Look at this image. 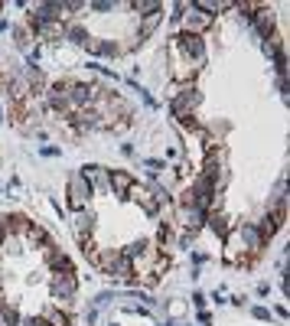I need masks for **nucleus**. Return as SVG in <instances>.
<instances>
[{"label":"nucleus","instance_id":"obj_1","mask_svg":"<svg viewBox=\"0 0 290 326\" xmlns=\"http://www.w3.org/2000/svg\"><path fill=\"white\" fill-rule=\"evenodd\" d=\"M85 176H75L72 179V206H82V199H85Z\"/></svg>","mask_w":290,"mask_h":326},{"label":"nucleus","instance_id":"obj_2","mask_svg":"<svg viewBox=\"0 0 290 326\" xmlns=\"http://www.w3.org/2000/svg\"><path fill=\"white\" fill-rule=\"evenodd\" d=\"M72 287H75V284H72V277H55V284H52V294L59 297V300H62V297H69L72 294Z\"/></svg>","mask_w":290,"mask_h":326},{"label":"nucleus","instance_id":"obj_3","mask_svg":"<svg viewBox=\"0 0 290 326\" xmlns=\"http://www.w3.org/2000/svg\"><path fill=\"white\" fill-rule=\"evenodd\" d=\"M183 49H186L189 55H202V43H199V36H183Z\"/></svg>","mask_w":290,"mask_h":326},{"label":"nucleus","instance_id":"obj_4","mask_svg":"<svg viewBox=\"0 0 290 326\" xmlns=\"http://www.w3.org/2000/svg\"><path fill=\"white\" fill-rule=\"evenodd\" d=\"M111 186H114V193H127L131 189V176L127 173H114L111 176Z\"/></svg>","mask_w":290,"mask_h":326},{"label":"nucleus","instance_id":"obj_5","mask_svg":"<svg viewBox=\"0 0 290 326\" xmlns=\"http://www.w3.org/2000/svg\"><path fill=\"white\" fill-rule=\"evenodd\" d=\"M186 23H189V30H202V26H209V16H202L199 10H193Z\"/></svg>","mask_w":290,"mask_h":326},{"label":"nucleus","instance_id":"obj_6","mask_svg":"<svg viewBox=\"0 0 290 326\" xmlns=\"http://www.w3.org/2000/svg\"><path fill=\"white\" fill-rule=\"evenodd\" d=\"M242 235H244V241H248L251 248H258V245H261V235H258V228L244 225V228H242Z\"/></svg>","mask_w":290,"mask_h":326},{"label":"nucleus","instance_id":"obj_7","mask_svg":"<svg viewBox=\"0 0 290 326\" xmlns=\"http://www.w3.org/2000/svg\"><path fill=\"white\" fill-rule=\"evenodd\" d=\"M157 23H160V7L153 10V13H150V20H147V23H144V30H141V33H144V36H147V33L153 30V26H157Z\"/></svg>","mask_w":290,"mask_h":326},{"label":"nucleus","instance_id":"obj_8","mask_svg":"<svg viewBox=\"0 0 290 326\" xmlns=\"http://www.w3.org/2000/svg\"><path fill=\"white\" fill-rule=\"evenodd\" d=\"M88 225H92V218H88V216H79V218H75V228H79V235H85Z\"/></svg>","mask_w":290,"mask_h":326}]
</instances>
